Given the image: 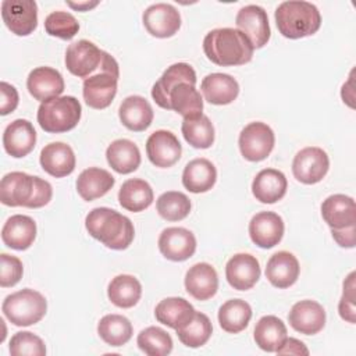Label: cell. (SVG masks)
<instances>
[{
	"mask_svg": "<svg viewBox=\"0 0 356 356\" xmlns=\"http://www.w3.org/2000/svg\"><path fill=\"white\" fill-rule=\"evenodd\" d=\"M253 46L238 29L217 28L210 31L203 39L206 57L221 67L242 65L252 60Z\"/></svg>",
	"mask_w": 356,
	"mask_h": 356,
	"instance_id": "obj_1",
	"label": "cell"
},
{
	"mask_svg": "<svg viewBox=\"0 0 356 356\" xmlns=\"http://www.w3.org/2000/svg\"><path fill=\"white\" fill-rule=\"evenodd\" d=\"M85 227L90 236L114 250L127 249L135 236L132 221L108 207H96L85 218Z\"/></svg>",
	"mask_w": 356,
	"mask_h": 356,
	"instance_id": "obj_2",
	"label": "cell"
},
{
	"mask_svg": "<svg viewBox=\"0 0 356 356\" xmlns=\"http://www.w3.org/2000/svg\"><path fill=\"white\" fill-rule=\"evenodd\" d=\"M275 25L280 33L288 39L310 36L320 29L321 15L318 8L302 0L282 1L275 8Z\"/></svg>",
	"mask_w": 356,
	"mask_h": 356,
	"instance_id": "obj_3",
	"label": "cell"
},
{
	"mask_svg": "<svg viewBox=\"0 0 356 356\" xmlns=\"http://www.w3.org/2000/svg\"><path fill=\"white\" fill-rule=\"evenodd\" d=\"M65 67L78 78H88L102 71L120 78V67L115 58L86 39L74 42L67 47Z\"/></svg>",
	"mask_w": 356,
	"mask_h": 356,
	"instance_id": "obj_4",
	"label": "cell"
},
{
	"mask_svg": "<svg viewBox=\"0 0 356 356\" xmlns=\"http://www.w3.org/2000/svg\"><path fill=\"white\" fill-rule=\"evenodd\" d=\"M82 107L74 96H58L40 103L38 122L50 134H61L75 128L81 120Z\"/></svg>",
	"mask_w": 356,
	"mask_h": 356,
	"instance_id": "obj_5",
	"label": "cell"
},
{
	"mask_svg": "<svg viewBox=\"0 0 356 356\" xmlns=\"http://www.w3.org/2000/svg\"><path fill=\"white\" fill-rule=\"evenodd\" d=\"M1 310L17 327H28L39 323L47 310L44 296L31 288L17 291L4 298Z\"/></svg>",
	"mask_w": 356,
	"mask_h": 356,
	"instance_id": "obj_6",
	"label": "cell"
},
{
	"mask_svg": "<svg viewBox=\"0 0 356 356\" xmlns=\"http://www.w3.org/2000/svg\"><path fill=\"white\" fill-rule=\"evenodd\" d=\"M275 136L273 129L260 121L248 124L239 134L241 154L249 161H261L270 156L274 149Z\"/></svg>",
	"mask_w": 356,
	"mask_h": 356,
	"instance_id": "obj_7",
	"label": "cell"
},
{
	"mask_svg": "<svg viewBox=\"0 0 356 356\" xmlns=\"http://www.w3.org/2000/svg\"><path fill=\"white\" fill-rule=\"evenodd\" d=\"M330 168L328 154L317 146L303 147L296 153L292 161L293 177L306 185L320 182Z\"/></svg>",
	"mask_w": 356,
	"mask_h": 356,
	"instance_id": "obj_8",
	"label": "cell"
},
{
	"mask_svg": "<svg viewBox=\"0 0 356 356\" xmlns=\"http://www.w3.org/2000/svg\"><path fill=\"white\" fill-rule=\"evenodd\" d=\"M1 18L17 36H28L38 26V4L33 0H4Z\"/></svg>",
	"mask_w": 356,
	"mask_h": 356,
	"instance_id": "obj_9",
	"label": "cell"
},
{
	"mask_svg": "<svg viewBox=\"0 0 356 356\" xmlns=\"http://www.w3.org/2000/svg\"><path fill=\"white\" fill-rule=\"evenodd\" d=\"M238 31H241L252 43L253 49H260L270 40L271 31L266 10L256 4L242 7L235 18Z\"/></svg>",
	"mask_w": 356,
	"mask_h": 356,
	"instance_id": "obj_10",
	"label": "cell"
},
{
	"mask_svg": "<svg viewBox=\"0 0 356 356\" xmlns=\"http://www.w3.org/2000/svg\"><path fill=\"white\" fill-rule=\"evenodd\" d=\"M181 153L182 146L171 131H154L146 140V154L156 167L168 168L174 165L181 159Z\"/></svg>",
	"mask_w": 356,
	"mask_h": 356,
	"instance_id": "obj_11",
	"label": "cell"
},
{
	"mask_svg": "<svg viewBox=\"0 0 356 356\" xmlns=\"http://www.w3.org/2000/svg\"><path fill=\"white\" fill-rule=\"evenodd\" d=\"M146 31L156 38H170L181 26L179 11L168 3H156L149 6L142 15Z\"/></svg>",
	"mask_w": 356,
	"mask_h": 356,
	"instance_id": "obj_12",
	"label": "cell"
},
{
	"mask_svg": "<svg viewBox=\"0 0 356 356\" xmlns=\"http://www.w3.org/2000/svg\"><path fill=\"white\" fill-rule=\"evenodd\" d=\"M159 250L171 261H184L193 256L196 238L184 227H168L159 236Z\"/></svg>",
	"mask_w": 356,
	"mask_h": 356,
	"instance_id": "obj_13",
	"label": "cell"
},
{
	"mask_svg": "<svg viewBox=\"0 0 356 356\" xmlns=\"http://www.w3.org/2000/svg\"><path fill=\"white\" fill-rule=\"evenodd\" d=\"M284 229L281 216L274 211H260L249 222V236L261 249H270L278 245L284 236Z\"/></svg>",
	"mask_w": 356,
	"mask_h": 356,
	"instance_id": "obj_14",
	"label": "cell"
},
{
	"mask_svg": "<svg viewBox=\"0 0 356 356\" xmlns=\"http://www.w3.org/2000/svg\"><path fill=\"white\" fill-rule=\"evenodd\" d=\"M118 76L102 71L83 79L82 95L85 103L96 110L108 107L117 95Z\"/></svg>",
	"mask_w": 356,
	"mask_h": 356,
	"instance_id": "obj_15",
	"label": "cell"
},
{
	"mask_svg": "<svg viewBox=\"0 0 356 356\" xmlns=\"http://www.w3.org/2000/svg\"><path fill=\"white\" fill-rule=\"evenodd\" d=\"M260 264L257 259L249 253L234 254L225 266V277L228 284L238 291L250 289L260 278Z\"/></svg>",
	"mask_w": 356,
	"mask_h": 356,
	"instance_id": "obj_16",
	"label": "cell"
},
{
	"mask_svg": "<svg viewBox=\"0 0 356 356\" xmlns=\"http://www.w3.org/2000/svg\"><path fill=\"white\" fill-rule=\"evenodd\" d=\"M288 320L295 331L305 335H314L325 325V310L318 302L305 299L292 306Z\"/></svg>",
	"mask_w": 356,
	"mask_h": 356,
	"instance_id": "obj_17",
	"label": "cell"
},
{
	"mask_svg": "<svg viewBox=\"0 0 356 356\" xmlns=\"http://www.w3.org/2000/svg\"><path fill=\"white\" fill-rule=\"evenodd\" d=\"M36 145V131L31 121L18 118L10 122L3 132L4 150L15 159L29 154Z\"/></svg>",
	"mask_w": 356,
	"mask_h": 356,
	"instance_id": "obj_18",
	"label": "cell"
},
{
	"mask_svg": "<svg viewBox=\"0 0 356 356\" xmlns=\"http://www.w3.org/2000/svg\"><path fill=\"white\" fill-rule=\"evenodd\" d=\"M26 88L33 99L43 103L63 93L64 79L63 75L51 67H36L26 78Z\"/></svg>",
	"mask_w": 356,
	"mask_h": 356,
	"instance_id": "obj_19",
	"label": "cell"
},
{
	"mask_svg": "<svg viewBox=\"0 0 356 356\" xmlns=\"http://www.w3.org/2000/svg\"><path fill=\"white\" fill-rule=\"evenodd\" d=\"M181 82L196 85V72L188 63H175L163 72L160 79L152 88L153 100L161 108L168 110V95L171 89Z\"/></svg>",
	"mask_w": 356,
	"mask_h": 356,
	"instance_id": "obj_20",
	"label": "cell"
},
{
	"mask_svg": "<svg viewBox=\"0 0 356 356\" xmlns=\"http://www.w3.org/2000/svg\"><path fill=\"white\" fill-rule=\"evenodd\" d=\"M185 289L197 300L213 298L218 289V275L216 268L209 263H196L189 267L185 274Z\"/></svg>",
	"mask_w": 356,
	"mask_h": 356,
	"instance_id": "obj_21",
	"label": "cell"
},
{
	"mask_svg": "<svg viewBox=\"0 0 356 356\" xmlns=\"http://www.w3.org/2000/svg\"><path fill=\"white\" fill-rule=\"evenodd\" d=\"M39 161L47 174L56 178H63L74 171L76 160L70 145L64 142H51L42 149Z\"/></svg>",
	"mask_w": 356,
	"mask_h": 356,
	"instance_id": "obj_22",
	"label": "cell"
},
{
	"mask_svg": "<svg viewBox=\"0 0 356 356\" xmlns=\"http://www.w3.org/2000/svg\"><path fill=\"white\" fill-rule=\"evenodd\" d=\"M33 177L21 172L13 171L6 174L0 182V200L6 206L17 207V206H26L29 202L32 192H33Z\"/></svg>",
	"mask_w": 356,
	"mask_h": 356,
	"instance_id": "obj_23",
	"label": "cell"
},
{
	"mask_svg": "<svg viewBox=\"0 0 356 356\" xmlns=\"http://www.w3.org/2000/svg\"><path fill=\"white\" fill-rule=\"evenodd\" d=\"M299 271L300 267L298 259L286 250L274 253L266 266L267 280L273 286L280 289H285L293 285L299 277Z\"/></svg>",
	"mask_w": 356,
	"mask_h": 356,
	"instance_id": "obj_24",
	"label": "cell"
},
{
	"mask_svg": "<svg viewBox=\"0 0 356 356\" xmlns=\"http://www.w3.org/2000/svg\"><path fill=\"white\" fill-rule=\"evenodd\" d=\"M36 238V222L25 214H14L3 225L1 239L6 246L15 250L28 249Z\"/></svg>",
	"mask_w": 356,
	"mask_h": 356,
	"instance_id": "obj_25",
	"label": "cell"
},
{
	"mask_svg": "<svg viewBox=\"0 0 356 356\" xmlns=\"http://www.w3.org/2000/svg\"><path fill=\"white\" fill-rule=\"evenodd\" d=\"M200 90L210 104L224 106L232 103L239 93L236 79L228 74L213 72L203 78Z\"/></svg>",
	"mask_w": 356,
	"mask_h": 356,
	"instance_id": "obj_26",
	"label": "cell"
},
{
	"mask_svg": "<svg viewBox=\"0 0 356 356\" xmlns=\"http://www.w3.org/2000/svg\"><path fill=\"white\" fill-rule=\"evenodd\" d=\"M288 188V181L282 171L275 168H264L259 171L252 182L253 196L261 203H275L281 200Z\"/></svg>",
	"mask_w": 356,
	"mask_h": 356,
	"instance_id": "obj_27",
	"label": "cell"
},
{
	"mask_svg": "<svg viewBox=\"0 0 356 356\" xmlns=\"http://www.w3.org/2000/svg\"><path fill=\"white\" fill-rule=\"evenodd\" d=\"M153 115L154 114L150 103L139 95L125 97L118 108L120 121L125 128L134 132L147 129L153 121Z\"/></svg>",
	"mask_w": 356,
	"mask_h": 356,
	"instance_id": "obj_28",
	"label": "cell"
},
{
	"mask_svg": "<svg viewBox=\"0 0 356 356\" xmlns=\"http://www.w3.org/2000/svg\"><path fill=\"white\" fill-rule=\"evenodd\" d=\"M321 216L331 228H343L356 224V204L353 197L335 193L321 204Z\"/></svg>",
	"mask_w": 356,
	"mask_h": 356,
	"instance_id": "obj_29",
	"label": "cell"
},
{
	"mask_svg": "<svg viewBox=\"0 0 356 356\" xmlns=\"http://www.w3.org/2000/svg\"><path fill=\"white\" fill-rule=\"evenodd\" d=\"M217 181V170L207 159L191 160L182 172V185L192 193L210 191Z\"/></svg>",
	"mask_w": 356,
	"mask_h": 356,
	"instance_id": "obj_30",
	"label": "cell"
},
{
	"mask_svg": "<svg viewBox=\"0 0 356 356\" xmlns=\"http://www.w3.org/2000/svg\"><path fill=\"white\" fill-rule=\"evenodd\" d=\"M115 184L114 177L104 168L89 167L83 170L76 179V191L86 200H95L104 196Z\"/></svg>",
	"mask_w": 356,
	"mask_h": 356,
	"instance_id": "obj_31",
	"label": "cell"
},
{
	"mask_svg": "<svg viewBox=\"0 0 356 356\" xmlns=\"http://www.w3.org/2000/svg\"><path fill=\"white\" fill-rule=\"evenodd\" d=\"M106 159L110 167L118 174H129L139 167L140 152L132 140L115 139L108 145Z\"/></svg>",
	"mask_w": 356,
	"mask_h": 356,
	"instance_id": "obj_32",
	"label": "cell"
},
{
	"mask_svg": "<svg viewBox=\"0 0 356 356\" xmlns=\"http://www.w3.org/2000/svg\"><path fill=\"white\" fill-rule=\"evenodd\" d=\"M193 306L184 298L171 296L160 300L154 309L156 320L170 328H179L185 325L195 314Z\"/></svg>",
	"mask_w": 356,
	"mask_h": 356,
	"instance_id": "obj_33",
	"label": "cell"
},
{
	"mask_svg": "<svg viewBox=\"0 0 356 356\" xmlns=\"http://www.w3.org/2000/svg\"><path fill=\"white\" fill-rule=\"evenodd\" d=\"M153 197L152 186L140 178L127 179L118 192L120 204L132 213H139L147 209L153 203Z\"/></svg>",
	"mask_w": 356,
	"mask_h": 356,
	"instance_id": "obj_34",
	"label": "cell"
},
{
	"mask_svg": "<svg viewBox=\"0 0 356 356\" xmlns=\"http://www.w3.org/2000/svg\"><path fill=\"white\" fill-rule=\"evenodd\" d=\"M168 110H174L184 118L203 114V99L195 85L181 82L168 95Z\"/></svg>",
	"mask_w": 356,
	"mask_h": 356,
	"instance_id": "obj_35",
	"label": "cell"
},
{
	"mask_svg": "<svg viewBox=\"0 0 356 356\" xmlns=\"http://www.w3.org/2000/svg\"><path fill=\"white\" fill-rule=\"evenodd\" d=\"M107 296L117 307L129 309L139 302L142 296V285L136 277L120 274L110 281Z\"/></svg>",
	"mask_w": 356,
	"mask_h": 356,
	"instance_id": "obj_36",
	"label": "cell"
},
{
	"mask_svg": "<svg viewBox=\"0 0 356 356\" xmlns=\"http://www.w3.org/2000/svg\"><path fill=\"white\" fill-rule=\"evenodd\" d=\"M253 338L256 345L266 352H275L286 339V327L275 316H263L254 327Z\"/></svg>",
	"mask_w": 356,
	"mask_h": 356,
	"instance_id": "obj_37",
	"label": "cell"
},
{
	"mask_svg": "<svg viewBox=\"0 0 356 356\" xmlns=\"http://www.w3.org/2000/svg\"><path fill=\"white\" fill-rule=\"evenodd\" d=\"M252 318V307L242 299H231L218 309L220 327L229 334L243 331Z\"/></svg>",
	"mask_w": 356,
	"mask_h": 356,
	"instance_id": "obj_38",
	"label": "cell"
},
{
	"mask_svg": "<svg viewBox=\"0 0 356 356\" xmlns=\"http://www.w3.org/2000/svg\"><path fill=\"white\" fill-rule=\"evenodd\" d=\"M185 140L196 149H207L214 142V127L204 114L186 117L181 125Z\"/></svg>",
	"mask_w": 356,
	"mask_h": 356,
	"instance_id": "obj_39",
	"label": "cell"
},
{
	"mask_svg": "<svg viewBox=\"0 0 356 356\" xmlns=\"http://www.w3.org/2000/svg\"><path fill=\"white\" fill-rule=\"evenodd\" d=\"M132 324L121 314H107L97 324L99 337L111 346H122L132 338Z\"/></svg>",
	"mask_w": 356,
	"mask_h": 356,
	"instance_id": "obj_40",
	"label": "cell"
},
{
	"mask_svg": "<svg viewBox=\"0 0 356 356\" xmlns=\"http://www.w3.org/2000/svg\"><path fill=\"white\" fill-rule=\"evenodd\" d=\"M179 341L188 348H200L211 337L213 327L210 318L200 312H195L193 317L182 327L177 328Z\"/></svg>",
	"mask_w": 356,
	"mask_h": 356,
	"instance_id": "obj_41",
	"label": "cell"
},
{
	"mask_svg": "<svg viewBox=\"0 0 356 356\" xmlns=\"http://www.w3.org/2000/svg\"><path fill=\"white\" fill-rule=\"evenodd\" d=\"M156 209L161 218L167 221H181L191 213V200L182 192L168 191L159 196Z\"/></svg>",
	"mask_w": 356,
	"mask_h": 356,
	"instance_id": "obj_42",
	"label": "cell"
},
{
	"mask_svg": "<svg viewBox=\"0 0 356 356\" xmlns=\"http://www.w3.org/2000/svg\"><path fill=\"white\" fill-rule=\"evenodd\" d=\"M136 343L142 352L149 356H165L172 350V339L167 331L160 327H147L138 334Z\"/></svg>",
	"mask_w": 356,
	"mask_h": 356,
	"instance_id": "obj_43",
	"label": "cell"
},
{
	"mask_svg": "<svg viewBox=\"0 0 356 356\" xmlns=\"http://www.w3.org/2000/svg\"><path fill=\"white\" fill-rule=\"evenodd\" d=\"M44 29L50 36L70 40L78 33L79 22L71 13L53 11L44 19Z\"/></svg>",
	"mask_w": 356,
	"mask_h": 356,
	"instance_id": "obj_44",
	"label": "cell"
},
{
	"mask_svg": "<svg viewBox=\"0 0 356 356\" xmlns=\"http://www.w3.org/2000/svg\"><path fill=\"white\" fill-rule=\"evenodd\" d=\"M10 353L13 356H43L46 346L40 337L29 331H19L11 337Z\"/></svg>",
	"mask_w": 356,
	"mask_h": 356,
	"instance_id": "obj_45",
	"label": "cell"
},
{
	"mask_svg": "<svg viewBox=\"0 0 356 356\" xmlns=\"http://www.w3.org/2000/svg\"><path fill=\"white\" fill-rule=\"evenodd\" d=\"M356 285H355V271H352L346 280L343 281V292L338 303V312L341 318L345 321L355 324L356 323V306H355V299H356Z\"/></svg>",
	"mask_w": 356,
	"mask_h": 356,
	"instance_id": "obj_46",
	"label": "cell"
},
{
	"mask_svg": "<svg viewBox=\"0 0 356 356\" xmlns=\"http://www.w3.org/2000/svg\"><path fill=\"white\" fill-rule=\"evenodd\" d=\"M0 285L3 288L14 286L19 282L24 274V266L22 261L11 254L1 253L0 254Z\"/></svg>",
	"mask_w": 356,
	"mask_h": 356,
	"instance_id": "obj_47",
	"label": "cell"
},
{
	"mask_svg": "<svg viewBox=\"0 0 356 356\" xmlns=\"http://www.w3.org/2000/svg\"><path fill=\"white\" fill-rule=\"evenodd\" d=\"M33 181H35L33 192H32V196L25 207L39 209V207L46 206L51 200L53 188H51L50 182H47L46 179H42L39 177H33Z\"/></svg>",
	"mask_w": 356,
	"mask_h": 356,
	"instance_id": "obj_48",
	"label": "cell"
},
{
	"mask_svg": "<svg viewBox=\"0 0 356 356\" xmlns=\"http://www.w3.org/2000/svg\"><path fill=\"white\" fill-rule=\"evenodd\" d=\"M0 93H1V102H0V114L1 115H7L10 113H13L17 106H18V92L15 89V86H13L11 83L1 81L0 83Z\"/></svg>",
	"mask_w": 356,
	"mask_h": 356,
	"instance_id": "obj_49",
	"label": "cell"
},
{
	"mask_svg": "<svg viewBox=\"0 0 356 356\" xmlns=\"http://www.w3.org/2000/svg\"><path fill=\"white\" fill-rule=\"evenodd\" d=\"M356 224L348 225L343 228H331L332 238L335 242L342 248H353L356 243V234H355Z\"/></svg>",
	"mask_w": 356,
	"mask_h": 356,
	"instance_id": "obj_50",
	"label": "cell"
},
{
	"mask_svg": "<svg viewBox=\"0 0 356 356\" xmlns=\"http://www.w3.org/2000/svg\"><path fill=\"white\" fill-rule=\"evenodd\" d=\"M275 352L278 355H298V356L309 355V349L302 341H299L296 338H288V337Z\"/></svg>",
	"mask_w": 356,
	"mask_h": 356,
	"instance_id": "obj_51",
	"label": "cell"
},
{
	"mask_svg": "<svg viewBox=\"0 0 356 356\" xmlns=\"http://www.w3.org/2000/svg\"><path fill=\"white\" fill-rule=\"evenodd\" d=\"M71 8L74 10H78V11H89L90 8L96 7L99 4V1H78V3H72V1H68L67 3Z\"/></svg>",
	"mask_w": 356,
	"mask_h": 356,
	"instance_id": "obj_52",
	"label": "cell"
}]
</instances>
